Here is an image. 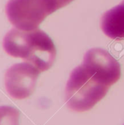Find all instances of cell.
<instances>
[{
	"instance_id": "6da1fadb",
	"label": "cell",
	"mask_w": 124,
	"mask_h": 125,
	"mask_svg": "<svg viewBox=\"0 0 124 125\" xmlns=\"http://www.w3.org/2000/svg\"><path fill=\"white\" fill-rule=\"evenodd\" d=\"M121 75L120 64L108 51L99 48L89 50L67 81L65 94L68 108L76 112L91 110L106 96Z\"/></svg>"
},
{
	"instance_id": "52a82bcc",
	"label": "cell",
	"mask_w": 124,
	"mask_h": 125,
	"mask_svg": "<svg viewBox=\"0 0 124 125\" xmlns=\"http://www.w3.org/2000/svg\"></svg>"
},
{
	"instance_id": "8992f818",
	"label": "cell",
	"mask_w": 124,
	"mask_h": 125,
	"mask_svg": "<svg viewBox=\"0 0 124 125\" xmlns=\"http://www.w3.org/2000/svg\"><path fill=\"white\" fill-rule=\"evenodd\" d=\"M20 112L9 105L0 106V125H20Z\"/></svg>"
},
{
	"instance_id": "277c9868",
	"label": "cell",
	"mask_w": 124,
	"mask_h": 125,
	"mask_svg": "<svg viewBox=\"0 0 124 125\" xmlns=\"http://www.w3.org/2000/svg\"><path fill=\"white\" fill-rule=\"evenodd\" d=\"M41 71L29 62L18 63L10 67L4 75L5 88L10 97L23 100L35 90Z\"/></svg>"
},
{
	"instance_id": "7a4b0ae2",
	"label": "cell",
	"mask_w": 124,
	"mask_h": 125,
	"mask_svg": "<svg viewBox=\"0 0 124 125\" xmlns=\"http://www.w3.org/2000/svg\"><path fill=\"white\" fill-rule=\"evenodd\" d=\"M3 47L8 55L33 64L41 73L49 70L56 57L53 41L45 32L37 29H11L4 37Z\"/></svg>"
},
{
	"instance_id": "5b68a950",
	"label": "cell",
	"mask_w": 124,
	"mask_h": 125,
	"mask_svg": "<svg viewBox=\"0 0 124 125\" xmlns=\"http://www.w3.org/2000/svg\"><path fill=\"white\" fill-rule=\"evenodd\" d=\"M101 28L103 32L113 40L124 39V0L109 10L102 17Z\"/></svg>"
},
{
	"instance_id": "3957f363",
	"label": "cell",
	"mask_w": 124,
	"mask_h": 125,
	"mask_svg": "<svg viewBox=\"0 0 124 125\" xmlns=\"http://www.w3.org/2000/svg\"><path fill=\"white\" fill-rule=\"evenodd\" d=\"M74 0H9L5 8L9 21L24 31L37 29L49 15Z\"/></svg>"
}]
</instances>
